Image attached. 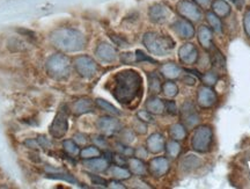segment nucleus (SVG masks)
Masks as SVG:
<instances>
[{
    "instance_id": "42",
    "label": "nucleus",
    "mask_w": 250,
    "mask_h": 189,
    "mask_svg": "<svg viewBox=\"0 0 250 189\" xmlns=\"http://www.w3.org/2000/svg\"><path fill=\"white\" fill-rule=\"evenodd\" d=\"M136 62H149V63L157 64V62H155L153 58L146 56V55L143 53L142 50H137L136 51Z\"/></svg>"
},
{
    "instance_id": "31",
    "label": "nucleus",
    "mask_w": 250,
    "mask_h": 189,
    "mask_svg": "<svg viewBox=\"0 0 250 189\" xmlns=\"http://www.w3.org/2000/svg\"><path fill=\"white\" fill-rule=\"evenodd\" d=\"M169 135L175 141H182V139L187 137V130H185L184 126L176 123L169 128Z\"/></svg>"
},
{
    "instance_id": "25",
    "label": "nucleus",
    "mask_w": 250,
    "mask_h": 189,
    "mask_svg": "<svg viewBox=\"0 0 250 189\" xmlns=\"http://www.w3.org/2000/svg\"><path fill=\"white\" fill-rule=\"evenodd\" d=\"M160 72L162 73L164 78L173 80V79H178L179 76H181L182 69L174 63H167L161 66Z\"/></svg>"
},
{
    "instance_id": "48",
    "label": "nucleus",
    "mask_w": 250,
    "mask_h": 189,
    "mask_svg": "<svg viewBox=\"0 0 250 189\" xmlns=\"http://www.w3.org/2000/svg\"><path fill=\"white\" fill-rule=\"evenodd\" d=\"M93 142L97 145V148H107L108 146V143H107L106 138L102 136H96L93 138Z\"/></svg>"
},
{
    "instance_id": "34",
    "label": "nucleus",
    "mask_w": 250,
    "mask_h": 189,
    "mask_svg": "<svg viewBox=\"0 0 250 189\" xmlns=\"http://www.w3.org/2000/svg\"><path fill=\"white\" fill-rule=\"evenodd\" d=\"M63 148H64V151H65L69 155H71V157H75V155L80 154V149H79L78 144L74 141H71V139L64 141Z\"/></svg>"
},
{
    "instance_id": "36",
    "label": "nucleus",
    "mask_w": 250,
    "mask_h": 189,
    "mask_svg": "<svg viewBox=\"0 0 250 189\" xmlns=\"http://www.w3.org/2000/svg\"><path fill=\"white\" fill-rule=\"evenodd\" d=\"M162 92L166 96L174 97L179 94V87L178 85L173 81H167L162 85Z\"/></svg>"
},
{
    "instance_id": "9",
    "label": "nucleus",
    "mask_w": 250,
    "mask_h": 189,
    "mask_svg": "<svg viewBox=\"0 0 250 189\" xmlns=\"http://www.w3.org/2000/svg\"><path fill=\"white\" fill-rule=\"evenodd\" d=\"M181 118L187 128H195L200 122V116L193 102H185L181 109Z\"/></svg>"
},
{
    "instance_id": "38",
    "label": "nucleus",
    "mask_w": 250,
    "mask_h": 189,
    "mask_svg": "<svg viewBox=\"0 0 250 189\" xmlns=\"http://www.w3.org/2000/svg\"><path fill=\"white\" fill-rule=\"evenodd\" d=\"M137 116H138L139 120H142L145 123H153L154 117L152 113H149L148 111H139L137 113Z\"/></svg>"
},
{
    "instance_id": "52",
    "label": "nucleus",
    "mask_w": 250,
    "mask_h": 189,
    "mask_svg": "<svg viewBox=\"0 0 250 189\" xmlns=\"http://www.w3.org/2000/svg\"><path fill=\"white\" fill-rule=\"evenodd\" d=\"M24 145H26L27 148L33 149V150H37L38 148H41L38 144V141H35V139H27V141L24 142Z\"/></svg>"
},
{
    "instance_id": "50",
    "label": "nucleus",
    "mask_w": 250,
    "mask_h": 189,
    "mask_svg": "<svg viewBox=\"0 0 250 189\" xmlns=\"http://www.w3.org/2000/svg\"><path fill=\"white\" fill-rule=\"evenodd\" d=\"M78 145H85L87 143V137L84 133H77L74 135V139H73Z\"/></svg>"
},
{
    "instance_id": "1",
    "label": "nucleus",
    "mask_w": 250,
    "mask_h": 189,
    "mask_svg": "<svg viewBox=\"0 0 250 189\" xmlns=\"http://www.w3.org/2000/svg\"><path fill=\"white\" fill-rule=\"evenodd\" d=\"M143 79L137 71L124 70L116 73L112 79V95L122 105H130L137 97H142Z\"/></svg>"
},
{
    "instance_id": "13",
    "label": "nucleus",
    "mask_w": 250,
    "mask_h": 189,
    "mask_svg": "<svg viewBox=\"0 0 250 189\" xmlns=\"http://www.w3.org/2000/svg\"><path fill=\"white\" fill-rule=\"evenodd\" d=\"M179 58L185 65H194L198 60V50L193 43L183 44L179 50Z\"/></svg>"
},
{
    "instance_id": "53",
    "label": "nucleus",
    "mask_w": 250,
    "mask_h": 189,
    "mask_svg": "<svg viewBox=\"0 0 250 189\" xmlns=\"http://www.w3.org/2000/svg\"><path fill=\"white\" fill-rule=\"evenodd\" d=\"M110 38L112 41H114L117 45H120V47H127V42L122 38H118L117 35H111Z\"/></svg>"
},
{
    "instance_id": "24",
    "label": "nucleus",
    "mask_w": 250,
    "mask_h": 189,
    "mask_svg": "<svg viewBox=\"0 0 250 189\" xmlns=\"http://www.w3.org/2000/svg\"><path fill=\"white\" fill-rule=\"evenodd\" d=\"M212 12L218 15L219 18H227L231 14V5L225 0H213L212 1Z\"/></svg>"
},
{
    "instance_id": "23",
    "label": "nucleus",
    "mask_w": 250,
    "mask_h": 189,
    "mask_svg": "<svg viewBox=\"0 0 250 189\" xmlns=\"http://www.w3.org/2000/svg\"><path fill=\"white\" fill-rule=\"evenodd\" d=\"M45 170L48 172V178L57 179V180H64V181L70 182V184H77V179L74 176L70 174L68 172H63V170L51 169L50 166L45 167Z\"/></svg>"
},
{
    "instance_id": "14",
    "label": "nucleus",
    "mask_w": 250,
    "mask_h": 189,
    "mask_svg": "<svg viewBox=\"0 0 250 189\" xmlns=\"http://www.w3.org/2000/svg\"><path fill=\"white\" fill-rule=\"evenodd\" d=\"M170 11L162 4H154L149 7L148 18L154 23H163L169 19Z\"/></svg>"
},
{
    "instance_id": "39",
    "label": "nucleus",
    "mask_w": 250,
    "mask_h": 189,
    "mask_svg": "<svg viewBox=\"0 0 250 189\" xmlns=\"http://www.w3.org/2000/svg\"><path fill=\"white\" fill-rule=\"evenodd\" d=\"M133 130H135L137 133H139V135H144V133L147 132V126H146L145 122H143L138 118V120L133 122Z\"/></svg>"
},
{
    "instance_id": "5",
    "label": "nucleus",
    "mask_w": 250,
    "mask_h": 189,
    "mask_svg": "<svg viewBox=\"0 0 250 189\" xmlns=\"http://www.w3.org/2000/svg\"><path fill=\"white\" fill-rule=\"evenodd\" d=\"M213 143L212 129L207 126H200L195 130V133L191 139V146L195 151L205 153L210 151Z\"/></svg>"
},
{
    "instance_id": "29",
    "label": "nucleus",
    "mask_w": 250,
    "mask_h": 189,
    "mask_svg": "<svg viewBox=\"0 0 250 189\" xmlns=\"http://www.w3.org/2000/svg\"><path fill=\"white\" fill-rule=\"evenodd\" d=\"M148 88L149 92L153 94L160 93L162 91V81L157 73H151L148 76Z\"/></svg>"
},
{
    "instance_id": "51",
    "label": "nucleus",
    "mask_w": 250,
    "mask_h": 189,
    "mask_svg": "<svg viewBox=\"0 0 250 189\" xmlns=\"http://www.w3.org/2000/svg\"><path fill=\"white\" fill-rule=\"evenodd\" d=\"M37 141H38V144H39V146H41V148H43V149H49V148H50L51 143L47 138V137L39 136L38 138H37Z\"/></svg>"
},
{
    "instance_id": "57",
    "label": "nucleus",
    "mask_w": 250,
    "mask_h": 189,
    "mask_svg": "<svg viewBox=\"0 0 250 189\" xmlns=\"http://www.w3.org/2000/svg\"><path fill=\"white\" fill-rule=\"evenodd\" d=\"M231 1H233V4L236 6L239 10L243 7V4H245V0H231Z\"/></svg>"
},
{
    "instance_id": "20",
    "label": "nucleus",
    "mask_w": 250,
    "mask_h": 189,
    "mask_svg": "<svg viewBox=\"0 0 250 189\" xmlns=\"http://www.w3.org/2000/svg\"><path fill=\"white\" fill-rule=\"evenodd\" d=\"M84 166L88 169L91 172L96 173H102L105 170H108L109 167V161L106 158H90V159H85Z\"/></svg>"
},
{
    "instance_id": "22",
    "label": "nucleus",
    "mask_w": 250,
    "mask_h": 189,
    "mask_svg": "<svg viewBox=\"0 0 250 189\" xmlns=\"http://www.w3.org/2000/svg\"><path fill=\"white\" fill-rule=\"evenodd\" d=\"M202 159L197 155L189 154L185 155L181 161V169L184 170V172H193V170H197L198 167L202 165Z\"/></svg>"
},
{
    "instance_id": "17",
    "label": "nucleus",
    "mask_w": 250,
    "mask_h": 189,
    "mask_svg": "<svg viewBox=\"0 0 250 189\" xmlns=\"http://www.w3.org/2000/svg\"><path fill=\"white\" fill-rule=\"evenodd\" d=\"M94 109H95V106H94V102L91 101L90 99H88V97H81V99H79L77 101L72 103L70 111H71L74 115L79 116V115L93 113Z\"/></svg>"
},
{
    "instance_id": "54",
    "label": "nucleus",
    "mask_w": 250,
    "mask_h": 189,
    "mask_svg": "<svg viewBox=\"0 0 250 189\" xmlns=\"http://www.w3.org/2000/svg\"><path fill=\"white\" fill-rule=\"evenodd\" d=\"M135 154L137 158H139V159H144V158L147 157V151H146V149L144 148H139L135 151Z\"/></svg>"
},
{
    "instance_id": "49",
    "label": "nucleus",
    "mask_w": 250,
    "mask_h": 189,
    "mask_svg": "<svg viewBox=\"0 0 250 189\" xmlns=\"http://www.w3.org/2000/svg\"><path fill=\"white\" fill-rule=\"evenodd\" d=\"M183 83L190 85V86H193V85L197 83V77H196V76L191 75V73H188V75L185 76L184 78H183Z\"/></svg>"
},
{
    "instance_id": "46",
    "label": "nucleus",
    "mask_w": 250,
    "mask_h": 189,
    "mask_svg": "<svg viewBox=\"0 0 250 189\" xmlns=\"http://www.w3.org/2000/svg\"><path fill=\"white\" fill-rule=\"evenodd\" d=\"M89 178H90L91 182H93L94 185L102 186V187H107V185H108V182H107V180H105V179L101 178V176H99V175L89 174Z\"/></svg>"
},
{
    "instance_id": "43",
    "label": "nucleus",
    "mask_w": 250,
    "mask_h": 189,
    "mask_svg": "<svg viewBox=\"0 0 250 189\" xmlns=\"http://www.w3.org/2000/svg\"><path fill=\"white\" fill-rule=\"evenodd\" d=\"M243 28H245L247 36L250 38V8L246 12L245 17H243Z\"/></svg>"
},
{
    "instance_id": "37",
    "label": "nucleus",
    "mask_w": 250,
    "mask_h": 189,
    "mask_svg": "<svg viewBox=\"0 0 250 189\" xmlns=\"http://www.w3.org/2000/svg\"><path fill=\"white\" fill-rule=\"evenodd\" d=\"M200 79H202V81L206 85V86L211 87V86H214V85L218 83L219 76L218 73L214 71H210V72H206L204 76H202Z\"/></svg>"
},
{
    "instance_id": "26",
    "label": "nucleus",
    "mask_w": 250,
    "mask_h": 189,
    "mask_svg": "<svg viewBox=\"0 0 250 189\" xmlns=\"http://www.w3.org/2000/svg\"><path fill=\"white\" fill-rule=\"evenodd\" d=\"M146 111L155 115L162 114L164 111V102L157 96L148 97V100L146 101Z\"/></svg>"
},
{
    "instance_id": "32",
    "label": "nucleus",
    "mask_w": 250,
    "mask_h": 189,
    "mask_svg": "<svg viewBox=\"0 0 250 189\" xmlns=\"http://www.w3.org/2000/svg\"><path fill=\"white\" fill-rule=\"evenodd\" d=\"M164 149H166L167 157L172 158V159L178 158L182 150L181 144H179L178 141H175V139H173V141H169L168 143H167L166 146H164Z\"/></svg>"
},
{
    "instance_id": "4",
    "label": "nucleus",
    "mask_w": 250,
    "mask_h": 189,
    "mask_svg": "<svg viewBox=\"0 0 250 189\" xmlns=\"http://www.w3.org/2000/svg\"><path fill=\"white\" fill-rule=\"evenodd\" d=\"M47 72L53 79L65 80L71 75V60L63 54H56L49 57L47 60Z\"/></svg>"
},
{
    "instance_id": "56",
    "label": "nucleus",
    "mask_w": 250,
    "mask_h": 189,
    "mask_svg": "<svg viewBox=\"0 0 250 189\" xmlns=\"http://www.w3.org/2000/svg\"><path fill=\"white\" fill-rule=\"evenodd\" d=\"M107 187H109V188H120V189H124L125 186L122 185L121 182H118V181H111L110 184L107 185Z\"/></svg>"
},
{
    "instance_id": "3",
    "label": "nucleus",
    "mask_w": 250,
    "mask_h": 189,
    "mask_svg": "<svg viewBox=\"0 0 250 189\" xmlns=\"http://www.w3.org/2000/svg\"><path fill=\"white\" fill-rule=\"evenodd\" d=\"M146 49L155 56H166L175 47V42L169 36L160 35L158 33H146L143 38Z\"/></svg>"
},
{
    "instance_id": "15",
    "label": "nucleus",
    "mask_w": 250,
    "mask_h": 189,
    "mask_svg": "<svg viewBox=\"0 0 250 189\" xmlns=\"http://www.w3.org/2000/svg\"><path fill=\"white\" fill-rule=\"evenodd\" d=\"M174 32L183 39H190L195 36V27L189 20L179 19L173 23Z\"/></svg>"
},
{
    "instance_id": "33",
    "label": "nucleus",
    "mask_w": 250,
    "mask_h": 189,
    "mask_svg": "<svg viewBox=\"0 0 250 189\" xmlns=\"http://www.w3.org/2000/svg\"><path fill=\"white\" fill-rule=\"evenodd\" d=\"M95 102H96V105L102 109V111L109 113V114H111V115H115V116H118V115H121V112L118 111V109L116 108L114 105H111V103L106 101V100L96 99Z\"/></svg>"
},
{
    "instance_id": "8",
    "label": "nucleus",
    "mask_w": 250,
    "mask_h": 189,
    "mask_svg": "<svg viewBox=\"0 0 250 189\" xmlns=\"http://www.w3.org/2000/svg\"><path fill=\"white\" fill-rule=\"evenodd\" d=\"M176 10L183 19L189 20L190 22H198L202 19V11L196 2L190 0H181L176 6Z\"/></svg>"
},
{
    "instance_id": "44",
    "label": "nucleus",
    "mask_w": 250,
    "mask_h": 189,
    "mask_svg": "<svg viewBox=\"0 0 250 189\" xmlns=\"http://www.w3.org/2000/svg\"><path fill=\"white\" fill-rule=\"evenodd\" d=\"M164 109H166L167 113L170 115H176L179 113L178 106H176V103L174 101L164 102Z\"/></svg>"
},
{
    "instance_id": "19",
    "label": "nucleus",
    "mask_w": 250,
    "mask_h": 189,
    "mask_svg": "<svg viewBox=\"0 0 250 189\" xmlns=\"http://www.w3.org/2000/svg\"><path fill=\"white\" fill-rule=\"evenodd\" d=\"M146 145H147V150L151 152V153H160V152H162L164 150V146H166L164 137L159 132L152 133L147 138Z\"/></svg>"
},
{
    "instance_id": "11",
    "label": "nucleus",
    "mask_w": 250,
    "mask_h": 189,
    "mask_svg": "<svg viewBox=\"0 0 250 189\" xmlns=\"http://www.w3.org/2000/svg\"><path fill=\"white\" fill-rule=\"evenodd\" d=\"M170 169V164L167 158L157 157L149 161L148 172L151 173L154 178H162L168 173Z\"/></svg>"
},
{
    "instance_id": "35",
    "label": "nucleus",
    "mask_w": 250,
    "mask_h": 189,
    "mask_svg": "<svg viewBox=\"0 0 250 189\" xmlns=\"http://www.w3.org/2000/svg\"><path fill=\"white\" fill-rule=\"evenodd\" d=\"M101 151L97 149V146H87L80 151V157L82 159H90V158L100 157Z\"/></svg>"
},
{
    "instance_id": "47",
    "label": "nucleus",
    "mask_w": 250,
    "mask_h": 189,
    "mask_svg": "<svg viewBox=\"0 0 250 189\" xmlns=\"http://www.w3.org/2000/svg\"><path fill=\"white\" fill-rule=\"evenodd\" d=\"M125 155H123V154H112V160L115 161V164L116 165H118V166H125V165H127V160L125 159Z\"/></svg>"
},
{
    "instance_id": "28",
    "label": "nucleus",
    "mask_w": 250,
    "mask_h": 189,
    "mask_svg": "<svg viewBox=\"0 0 250 189\" xmlns=\"http://www.w3.org/2000/svg\"><path fill=\"white\" fill-rule=\"evenodd\" d=\"M206 17V20L207 22H209L210 27H211V29L213 30L214 33H218V34H221L222 33V22H221V19L218 17V15L213 13V12H206L205 14Z\"/></svg>"
},
{
    "instance_id": "18",
    "label": "nucleus",
    "mask_w": 250,
    "mask_h": 189,
    "mask_svg": "<svg viewBox=\"0 0 250 189\" xmlns=\"http://www.w3.org/2000/svg\"><path fill=\"white\" fill-rule=\"evenodd\" d=\"M197 38L199 44L205 49V50H210L213 47V30L210 27L200 26L197 30Z\"/></svg>"
},
{
    "instance_id": "55",
    "label": "nucleus",
    "mask_w": 250,
    "mask_h": 189,
    "mask_svg": "<svg viewBox=\"0 0 250 189\" xmlns=\"http://www.w3.org/2000/svg\"><path fill=\"white\" fill-rule=\"evenodd\" d=\"M195 2L202 8H207L211 5V0H195Z\"/></svg>"
},
{
    "instance_id": "27",
    "label": "nucleus",
    "mask_w": 250,
    "mask_h": 189,
    "mask_svg": "<svg viewBox=\"0 0 250 189\" xmlns=\"http://www.w3.org/2000/svg\"><path fill=\"white\" fill-rule=\"evenodd\" d=\"M211 54H210V59H211V64L214 68L218 69H225L226 68V59H225L224 55L221 54V51L218 48H215L214 45L210 49Z\"/></svg>"
},
{
    "instance_id": "2",
    "label": "nucleus",
    "mask_w": 250,
    "mask_h": 189,
    "mask_svg": "<svg viewBox=\"0 0 250 189\" xmlns=\"http://www.w3.org/2000/svg\"><path fill=\"white\" fill-rule=\"evenodd\" d=\"M50 41L54 47L66 53H77L86 47V38L73 28H59L51 33Z\"/></svg>"
},
{
    "instance_id": "7",
    "label": "nucleus",
    "mask_w": 250,
    "mask_h": 189,
    "mask_svg": "<svg viewBox=\"0 0 250 189\" xmlns=\"http://www.w3.org/2000/svg\"><path fill=\"white\" fill-rule=\"evenodd\" d=\"M75 71L81 76L82 78H91L97 72V64L89 56H78L73 60Z\"/></svg>"
},
{
    "instance_id": "45",
    "label": "nucleus",
    "mask_w": 250,
    "mask_h": 189,
    "mask_svg": "<svg viewBox=\"0 0 250 189\" xmlns=\"http://www.w3.org/2000/svg\"><path fill=\"white\" fill-rule=\"evenodd\" d=\"M121 62L124 64H131L132 62H136V55L131 53H124L121 55Z\"/></svg>"
},
{
    "instance_id": "41",
    "label": "nucleus",
    "mask_w": 250,
    "mask_h": 189,
    "mask_svg": "<svg viewBox=\"0 0 250 189\" xmlns=\"http://www.w3.org/2000/svg\"><path fill=\"white\" fill-rule=\"evenodd\" d=\"M117 150L121 154L125 155V157H132L135 154V150L129 148V146H125L123 144H117Z\"/></svg>"
},
{
    "instance_id": "10",
    "label": "nucleus",
    "mask_w": 250,
    "mask_h": 189,
    "mask_svg": "<svg viewBox=\"0 0 250 189\" xmlns=\"http://www.w3.org/2000/svg\"><path fill=\"white\" fill-rule=\"evenodd\" d=\"M197 103L200 108H212L216 103V94L210 86H202L197 93Z\"/></svg>"
},
{
    "instance_id": "40",
    "label": "nucleus",
    "mask_w": 250,
    "mask_h": 189,
    "mask_svg": "<svg viewBox=\"0 0 250 189\" xmlns=\"http://www.w3.org/2000/svg\"><path fill=\"white\" fill-rule=\"evenodd\" d=\"M122 142L125 143V144H130L135 141V135H133L132 130H123L121 135Z\"/></svg>"
},
{
    "instance_id": "12",
    "label": "nucleus",
    "mask_w": 250,
    "mask_h": 189,
    "mask_svg": "<svg viewBox=\"0 0 250 189\" xmlns=\"http://www.w3.org/2000/svg\"><path fill=\"white\" fill-rule=\"evenodd\" d=\"M96 127L105 135H114V133L122 130L121 122L117 118L110 116L99 118V121L96 122Z\"/></svg>"
},
{
    "instance_id": "6",
    "label": "nucleus",
    "mask_w": 250,
    "mask_h": 189,
    "mask_svg": "<svg viewBox=\"0 0 250 189\" xmlns=\"http://www.w3.org/2000/svg\"><path fill=\"white\" fill-rule=\"evenodd\" d=\"M69 130V111L66 106L60 107L56 116L54 117L53 123L50 124L49 128V132L50 135L56 139L63 138L66 135Z\"/></svg>"
},
{
    "instance_id": "16",
    "label": "nucleus",
    "mask_w": 250,
    "mask_h": 189,
    "mask_svg": "<svg viewBox=\"0 0 250 189\" xmlns=\"http://www.w3.org/2000/svg\"><path fill=\"white\" fill-rule=\"evenodd\" d=\"M96 57L103 63H112L117 58V51L112 45L102 42L97 45L95 50Z\"/></svg>"
},
{
    "instance_id": "30",
    "label": "nucleus",
    "mask_w": 250,
    "mask_h": 189,
    "mask_svg": "<svg viewBox=\"0 0 250 189\" xmlns=\"http://www.w3.org/2000/svg\"><path fill=\"white\" fill-rule=\"evenodd\" d=\"M109 172L112 178H115L116 180H126L130 179L131 176V172L130 170L124 169L123 166H118V165H114L109 169Z\"/></svg>"
},
{
    "instance_id": "21",
    "label": "nucleus",
    "mask_w": 250,
    "mask_h": 189,
    "mask_svg": "<svg viewBox=\"0 0 250 189\" xmlns=\"http://www.w3.org/2000/svg\"><path fill=\"white\" fill-rule=\"evenodd\" d=\"M127 164H129V169L130 172L132 174H135L137 176H144L147 174L148 169L146 167L145 163L139 158H130L127 160Z\"/></svg>"
}]
</instances>
